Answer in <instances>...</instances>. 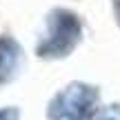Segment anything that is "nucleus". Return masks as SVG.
<instances>
[{
    "instance_id": "obj_1",
    "label": "nucleus",
    "mask_w": 120,
    "mask_h": 120,
    "mask_svg": "<svg viewBox=\"0 0 120 120\" xmlns=\"http://www.w3.org/2000/svg\"><path fill=\"white\" fill-rule=\"evenodd\" d=\"M82 36V27L76 13L67 9H51L47 16V34L38 42V56L40 58H67L73 49L78 47Z\"/></svg>"
},
{
    "instance_id": "obj_2",
    "label": "nucleus",
    "mask_w": 120,
    "mask_h": 120,
    "mask_svg": "<svg viewBox=\"0 0 120 120\" xmlns=\"http://www.w3.org/2000/svg\"><path fill=\"white\" fill-rule=\"evenodd\" d=\"M98 89L87 82H69L49 102V120H89L98 105Z\"/></svg>"
},
{
    "instance_id": "obj_3",
    "label": "nucleus",
    "mask_w": 120,
    "mask_h": 120,
    "mask_svg": "<svg viewBox=\"0 0 120 120\" xmlns=\"http://www.w3.org/2000/svg\"><path fill=\"white\" fill-rule=\"evenodd\" d=\"M22 60H25V53L20 45L9 36H2L0 38V82L13 80L22 67Z\"/></svg>"
},
{
    "instance_id": "obj_4",
    "label": "nucleus",
    "mask_w": 120,
    "mask_h": 120,
    "mask_svg": "<svg viewBox=\"0 0 120 120\" xmlns=\"http://www.w3.org/2000/svg\"><path fill=\"white\" fill-rule=\"evenodd\" d=\"M20 118V111L16 107H2L0 109V120H18Z\"/></svg>"
},
{
    "instance_id": "obj_5",
    "label": "nucleus",
    "mask_w": 120,
    "mask_h": 120,
    "mask_svg": "<svg viewBox=\"0 0 120 120\" xmlns=\"http://www.w3.org/2000/svg\"><path fill=\"white\" fill-rule=\"evenodd\" d=\"M89 120H120V118L116 116V111H113V109H109V111L100 113V116H96V118H89Z\"/></svg>"
},
{
    "instance_id": "obj_6",
    "label": "nucleus",
    "mask_w": 120,
    "mask_h": 120,
    "mask_svg": "<svg viewBox=\"0 0 120 120\" xmlns=\"http://www.w3.org/2000/svg\"><path fill=\"white\" fill-rule=\"evenodd\" d=\"M113 11H116V18H118V25H120V0L113 2Z\"/></svg>"
}]
</instances>
